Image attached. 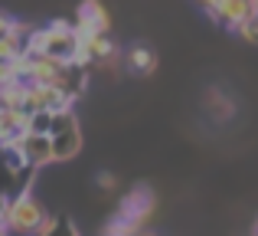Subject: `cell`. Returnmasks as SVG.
Returning a JSON list of instances; mask_svg holds the SVG:
<instances>
[{"label": "cell", "instance_id": "ba28073f", "mask_svg": "<svg viewBox=\"0 0 258 236\" xmlns=\"http://www.w3.org/2000/svg\"><path fill=\"white\" fill-rule=\"evenodd\" d=\"M209 17L216 20L219 26H226V30H239L242 20L252 13V4L248 0H216L213 7H209Z\"/></svg>", "mask_w": 258, "mask_h": 236}, {"label": "cell", "instance_id": "277c9868", "mask_svg": "<svg viewBox=\"0 0 258 236\" xmlns=\"http://www.w3.org/2000/svg\"><path fill=\"white\" fill-rule=\"evenodd\" d=\"M46 134H49V145H52V161H72L82 148V128H79V118L72 109L52 112Z\"/></svg>", "mask_w": 258, "mask_h": 236}, {"label": "cell", "instance_id": "d6986e66", "mask_svg": "<svg viewBox=\"0 0 258 236\" xmlns=\"http://www.w3.org/2000/svg\"><path fill=\"white\" fill-rule=\"evenodd\" d=\"M134 236H154V233H144V230H141V233H134Z\"/></svg>", "mask_w": 258, "mask_h": 236}, {"label": "cell", "instance_id": "9c48e42d", "mask_svg": "<svg viewBox=\"0 0 258 236\" xmlns=\"http://www.w3.org/2000/svg\"><path fill=\"white\" fill-rule=\"evenodd\" d=\"M124 63L131 66L134 72H141V76H151V72L157 69V56H154V50H147V46H131Z\"/></svg>", "mask_w": 258, "mask_h": 236}, {"label": "cell", "instance_id": "9a60e30c", "mask_svg": "<svg viewBox=\"0 0 258 236\" xmlns=\"http://www.w3.org/2000/svg\"><path fill=\"white\" fill-rule=\"evenodd\" d=\"M7 204H10V197L0 194V226H4V220H7Z\"/></svg>", "mask_w": 258, "mask_h": 236}, {"label": "cell", "instance_id": "ffe728a7", "mask_svg": "<svg viewBox=\"0 0 258 236\" xmlns=\"http://www.w3.org/2000/svg\"><path fill=\"white\" fill-rule=\"evenodd\" d=\"M255 236H258V223H255Z\"/></svg>", "mask_w": 258, "mask_h": 236}, {"label": "cell", "instance_id": "7c38bea8", "mask_svg": "<svg viewBox=\"0 0 258 236\" xmlns=\"http://www.w3.org/2000/svg\"><path fill=\"white\" fill-rule=\"evenodd\" d=\"M20 53H23V50H20L10 36H0V63H10L13 56H20Z\"/></svg>", "mask_w": 258, "mask_h": 236}, {"label": "cell", "instance_id": "30bf717a", "mask_svg": "<svg viewBox=\"0 0 258 236\" xmlns=\"http://www.w3.org/2000/svg\"><path fill=\"white\" fill-rule=\"evenodd\" d=\"M49 121H52V112H30V115H26V131L46 134L49 131Z\"/></svg>", "mask_w": 258, "mask_h": 236}, {"label": "cell", "instance_id": "7a4b0ae2", "mask_svg": "<svg viewBox=\"0 0 258 236\" xmlns=\"http://www.w3.org/2000/svg\"><path fill=\"white\" fill-rule=\"evenodd\" d=\"M79 50V33L69 20H52L46 30H33L30 39H26L23 53H46V56H56L62 63H72Z\"/></svg>", "mask_w": 258, "mask_h": 236}, {"label": "cell", "instance_id": "6da1fadb", "mask_svg": "<svg viewBox=\"0 0 258 236\" xmlns=\"http://www.w3.org/2000/svg\"><path fill=\"white\" fill-rule=\"evenodd\" d=\"M151 213H154L151 187H134L131 194H124L118 213H114L111 223L105 226V236H134V233H141Z\"/></svg>", "mask_w": 258, "mask_h": 236}, {"label": "cell", "instance_id": "ac0fdd59", "mask_svg": "<svg viewBox=\"0 0 258 236\" xmlns=\"http://www.w3.org/2000/svg\"><path fill=\"white\" fill-rule=\"evenodd\" d=\"M248 4H252V10H258V0H248Z\"/></svg>", "mask_w": 258, "mask_h": 236}, {"label": "cell", "instance_id": "52a82bcc", "mask_svg": "<svg viewBox=\"0 0 258 236\" xmlns=\"http://www.w3.org/2000/svg\"><path fill=\"white\" fill-rule=\"evenodd\" d=\"M13 145L20 148V154L26 158L30 167H43V164H52V145H49V134H33V131H23Z\"/></svg>", "mask_w": 258, "mask_h": 236}, {"label": "cell", "instance_id": "2e32d148", "mask_svg": "<svg viewBox=\"0 0 258 236\" xmlns=\"http://www.w3.org/2000/svg\"><path fill=\"white\" fill-rule=\"evenodd\" d=\"M7 79H13V72H10V63H0V85H4Z\"/></svg>", "mask_w": 258, "mask_h": 236}, {"label": "cell", "instance_id": "5bb4252c", "mask_svg": "<svg viewBox=\"0 0 258 236\" xmlns=\"http://www.w3.org/2000/svg\"><path fill=\"white\" fill-rule=\"evenodd\" d=\"M10 23H13V20L7 17L4 10H0V36H7V30H10Z\"/></svg>", "mask_w": 258, "mask_h": 236}, {"label": "cell", "instance_id": "3957f363", "mask_svg": "<svg viewBox=\"0 0 258 236\" xmlns=\"http://www.w3.org/2000/svg\"><path fill=\"white\" fill-rule=\"evenodd\" d=\"M46 220V210L30 191H17L10 194V204H7V220L4 230L7 236H39V226Z\"/></svg>", "mask_w": 258, "mask_h": 236}, {"label": "cell", "instance_id": "8fae6325", "mask_svg": "<svg viewBox=\"0 0 258 236\" xmlns=\"http://www.w3.org/2000/svg\"><path fill=\"white\" fill-rule=\"evenodd\" d=\"M235 33H242V39H248V43L258 46V10H252L245 20H242V26Z\"/></svg>", "mask_w": 258, "mask_h": 236}, {"label": "cell", "instance_id": "8992f818", "mask_svg": "<svg viewBox=\"0 0 258 236\" xmlns=\"http://www.w3.org/2000/svg\"><path fill=\"white\" fill-rule=\"evenodd\" d=\"M76 33L79 36H95V33H108L111 30V17H108L101 0H85L76 13Z\"/></svg>", "mask_w": 258, "mask_h": 236}, {"label": "cell", "instance_id": "e0dca14e", "mask_svg": "<svg viewBox=\"0 0 258 236\" xmlns=\"http://www.w3.org/2000/svg\"><path fill=\"white\" fill-rule=\"evenodd\" d=\"M196 4H200V7H203V10H209V7H213V4H216V0H196Z\"/></svg>", "mask_w": 258, "mask_h": 236}, {"label": "cell", "instance_id": "4fadbf2b", "mask_svg": "<svg viewBox=\"0 0 258 236\" xmlns=\"http://www.w3.org/2000/svg\"><path fill=\"white\" fill-rule=\"evenodd\" d=\"M98 184H101V191H114V174H98Z\"/></svg>", "mask_w": 258, "mask_h": 236}, {"label": "cell", "instance_id": "5b68a950", "mask_svg": "<svg viewBox=\"0 0 258 236\" xmlns=\"http://www.w3.org/2000/svg\"><path fill=\"white\" fill-rule=\"evenodd\" d=\"M23 109L26 112H62L72 109V102L49 82H30L23 96Z\"/></svg>", "mask_w": 258, "mask_h": 236}]
</instances>
